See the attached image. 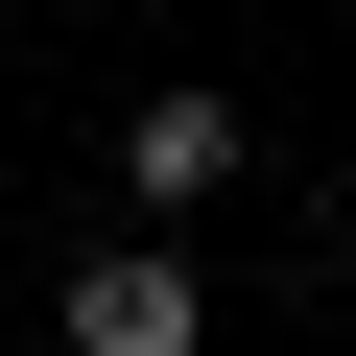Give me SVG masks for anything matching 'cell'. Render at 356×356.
<instances>
[{
    "label": "cell",
    "mask_w": 356,
    "mask_h": 356,
    "mask_svg": "<svg viewBox=\"0 0 356 356\" xmlns=\"http://www.w3.org/2000/svg\"><path fill=\"white\" fill-rule=\"evenodd\" d=\"M332 191H356V143H332Z\"/></svg>",
    "instance_id": "3"
},
{
    "label": "cell",
    "mask_w": 356,
    "mask_h": 356,
    "mask_svg": "<svg viewBox=\"0 0 356 356\" xmlns=\"http://www.w3.org/2000/svg\"><path fill=\"white\" fill-rule=\"evenodd\" d=\"M214 191H238V95H214V72H166V95L119 119V214H214Z\"/></svg>",
    "instance_id": "2"
},
{
    "label": "cell",
    "mask_w": 356,
    "mask_h": 356,
    "mask_svg": "<svg viewBox=\"0 0 356 356\" xmlns=\"http://www.w3.org/2000/svg\"><path fill=\"white\" fill-rule=\"evenodd\" d=\"M48 332H72V356H214V285H191V238L143 214V238H95V261H72V309H48Z\"/></svg>",
    "instance_id": "1"
}]
</instances>
